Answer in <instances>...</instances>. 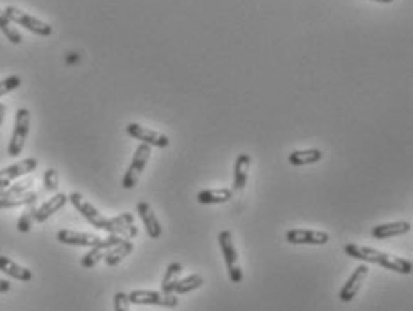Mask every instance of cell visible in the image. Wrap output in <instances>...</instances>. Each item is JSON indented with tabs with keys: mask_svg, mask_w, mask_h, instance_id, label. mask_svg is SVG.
<instances>
[{
	"mask_svg": "<svg viewBox=\"0 0 413 311\" xmlns=\"http://www.w3.org/2000/svg\"><path fill=\"white\" fill-rule=\"evenodd\" d=\"M36 201H38V191H27V194L20 195V197H13V198L0 197V210H9V208H18V206H29V204H34Z\"/></svg>",
	"mask_w": 413,
	"mask_h": 311,
	"instance_id": "cell-25",
	"label": "cell"
},
{
	"mask_svg": "<svg viewBox=\"0 0 413 311\" xmlns=\"http://www.w3.org/2000/svg\"><path fill=\"white\" fill-rule=\"evenodd\" d=\"M0 31L4 33V36L8 38L13 45L22 43V34L18 33L17 27H13V22L9 20L8 15L4 13V9H0Z\"/></svg>",
	"mask_w": 413,
	"mask_h": 311,
	"instance_id": "cell-27",
	"label": "cell"
},
{
	"mask_svg": "<svg viewBox=\"0 0 413 311\" xmlns=\"http://www.w3.org/2000/svg\"><path fill=\"white\" fill-rule=\"evenodd\" d=\"M370 2H379V4H392L393 0H370Z\"/></svg>",
	"mask_w": 413,
	"mask_h": 311,
	"instance_id": "cell-34",
	"label": "cell"
},
{
	"mask_svg": "<svg viewBox=\"0 0 413 311\" xmlns=\"http://www.w3.org/2000/svg\"><path fill=\"white\" fill-rule=\"evenodd\" d=\"M38 166V159L27 158L22 159V161L15 163V165H9L6 168L0 170V190L2 188H8L15 179H20L27 174H33Z\"/></svg>",
	"mask_w": 413,
	"mask_h": 311,
	"instance_id": "cell-10",
	"label": "cell"
},
{
	"mask_svg": "<svg viewBox=\"0 0 413 311\" xmlns=\"http://www.w3.org/2000/svg\"><path fill=\"white\" fill-rule=\"evenodd\" d=\"M0 272H4L6 275L17 279V281H31L33 279V272L15 263L13 259L6 258V256H0Z\"/></svg>",
	"mask_w": 413,
	"mask_h": 311,
	"instance_id": "cell-19",
	"label": "cell"
},
{
	"mask_svg": "<svg viewBox=\"0 0 413 311\" xmlns=\"http://www.w3.org/2000/svg\"><path fill=\"white\" fill-rule=\"evenodd\" d=\"M322 161V150L320 149H304V150H294L288 156V163L294 166H306L315 165V163Z\"/></svg>",
	"mask_w": 413,
	"mask_h": 311,
	"instance_id": "cell-20",
	"label": "cell"
},
{
	"mask_svg": "<svg viewBox=\"0 0 413 311\" xmlns=\"http://www.w3.org/2000/svg\"><path fill=\"white\" fill-rule=\"evenodd\" d=\"M11 290V283L8 279H0V294H6V291Z\"/></svg>",
	"mask_w": 413,
	"mask_h": 311,
	"instance_id": "cell-32",
	"label": "cell"
},
{
	"mask_svg": "<svg viewBox=\"0 0 413 311\" xmlns=\"http://www.w3.org/2000/svg\"><path fill=\"white\" fill-rule=\"evenodd\" d=\"M34 215H36V208H34V204H29L17 224V229L20 231V233H29V231H31L33 224L36 222V220H34Z\"/></svg>",
	"mask_w": 413,
	"mask_h": 311,
	"instance_id": "cell-28",
	"label": "cell"
},
{
	"mask_svg": "<svg viewBox=\"0 0 413 311\" xmlns=\"http://www.w3.org/2000/svg\"><path fill=\"white\" fill-rule=\"evenodd\" d=\"M203 284H204L203 275L191 274V275H188V277H184V279H177V283H175L174 287H172V294H174V295L190 294V291L198 290V288L203 287Z\"/></svg>",
	"mask_w": 413,
	"mask_h": 311,
	"instance_id": "cell-23",
	"label": "cell"
},
{
	"mask_svg": "<svg viewBox=\"0 0 413 311\" xmlns=\"http://www.w3.org/2000/svg\"><path fill=\"white\" fill-rule=\"evenodd\" d=\"M249 168H251V156L240 154L235 161V175H233V191H242L247 185Z\"/></svg>",
	"mask_w": 413,
	"mask_h": 311,
	"instance_id": "cell-17",
	"label": "cell"
},
{
	"mask_svg": "<svg viewBox=\"0 0 413 311\" xmlns=\"http://www.w3.org/2000/svg\"><path fill=\"white\" fill-rule=\"evenodd\" d=\"M104 231L110 235L122 236L124 240H133L138 236V227L134 226L133 213H122L115 219H108Z\"/></svg>",
	"mask_w": 413,
	"mask_h": 311,
	"instance_id": "cell-9",
	"label": "cell"
},
{
	"mask_svg": "<svg viewBox=\"0 0 413 311\" xmlns=\"http://www.w3.org/2000/svg\"><path fill=\"white\" fill-rule=\"evenodd\" d=\"M57 242L65 243V245H75V247H95L97 243L102 242L99 235H92V233H79V231L61 229L56 235Z\"/></svg>",
	"mask_w": 413,
	"mask_h": 311,
	"instance_id": "cell-14",
	"label": "cell"
},
{
	"mask_svg": "<svg viewBox=\"0 0 413 311\" xmlns=\"http://www.w3.org/2000/svg\"><path fill=\"white\" fill-rule=\"evenodd\" d=\"M136 213L140 215V219H142L143 226H145V231L147 235L150 236V238H159V236L163 235V227L161 224H159L158 217L154 215V211H152V208H150L149 202H138L136 206Z\"/></svg>",
	"mask_w": 413,
	"mask_h": 311,
	"instance_id": "cell-15",
	"label": "cell"
},
{
	"mask_svg": "<svg viewBox=\"0 0 413 311\" xmlns=\"http://www.w3.org/2000/svg\"><path fill=\"white\" fill-rule=\"evenodd\" d=\"M287 242L292 245H326L329 235L315 229H290L287 231Z\"/></svg>",
	"mask_w": 413,
	"mask_h": 311,
	"instance_id": "cell-11",
	"label": "cell"
},
{
	"mask_svg": "<svg viewBox=\"0 0 413 311\" xmlns=\"http://www.w3.org/2000/svg\"><path fill=\"white\" fill-rule=\"evenodd\" d=\"M412 231V224L410 222H390V224H381L372 229V236L376 240H386L393 238V236L406 235Z\"/></svg>",
	"mask_w": 413,
	"mask_h": 311,
	"instance_id": "cell-18",
	"label": "cell"
},
{
	"mask_svg": "<svg viewBox=\"0 0 413 311\" xmlns=\"http://www.w3.org/2000/svg\"><path fill=\"white\" fill-rule=\"evenodd\" d=\"M233 198V190L229 188H210V190H203L197 194V201L201 204H224Z\"/></svg>",
	"mask_w": 413,
	"mask_h": 311,
	"instance_id": "cell-21",
	"label": "cell"
},
{
	"mask_svg": "<svg viewBox=\"0 0 413 311\" xmlns=\"http://www.w3.org/2000/svg\"><path fill=\"white\" fill-rule=\"evenodd\" d=\"M129 297L124 291H118L115 294V311H129Z\"/></svg>",
	"mask_w": 413,
	"mask_h": 311,
	"instance_id": "cell-31",
	"label": "cell"
},
{
	"mask_svg": "<svg viewBox=\"0 0 413 311\" xmlns=\"http://www.w3.org/2000/svg\"><path fill=\"white\" fill-rule=\"evenodd\" d=\"M122 242H124V238H122V236H117V235H110L108 238H102V242L97 243L95 247H92V251H89L88 254L81 259V267L94 268L95 265L101 261V259L106 258V254H108V252H110L113 247H117L118 243H122Z\"/></svg>",
	"mask_w": 413,
	"mask_h": 311,
	"instance_id": "cell-13",
	"label": "cell"
},
{
	"mask_svg": "<svg viewBox=\"0 0 413 311\" xmlns=\"http://www.w3.org/2000/svg\"><path fill=\"white\" fill-rule=\"evenodd\" d=\"M219 245H220V251H222L224 261H226V267H227V274H229L231 283L240 284L243 281V270L242 267H240L238 252H236L235 243H233L231 231H222V233H220Z\"/></svg>",
	"mask_w": 413,
	"mask_h": 311,
	"instance_id": "cell-2",
	"label": "cell"
},
{
	"mask_svg": "<svg viewBox=\"0 0 413 311\" xmlns=\"http://www.w3.org/2000/svg\"><path fill=\"white\" fill-rule=\"evenodd\" d=\"M344 252L349 258L358 259L363 263H372V265H381V267L389 268V270L399 272V274L410 275L413 272V265L410 259L399 258V256H392L389 252L377 251L372 247H363L358 243H347L344 247Z\"/></svg>",
	"mask_w": 413,
	"mask_h": 311,
	"instance_id": "cell-1",
	"label": "cell"
},
{
	"mask_svg": "<svg viewBox=\"0 0 413 311\" xmlns=\"http://www.w3.org/2000/svg\"><path fill=\"white\" fill-rule=\"evenodd\" d=\"M68 201L72 202V206L75 208V210H78L79 213H81L89 224H92V226L97 227V229H102V231L106 229L108 219H106V217H102L101 211H99L94 204H89V202L86 201V198L82 197L79 191H72V194L68 195Z\"/></svg>",
	"mask_w": 413,
	"mask_h": 311,
	"instance_id": "cell-7",
	"label": "cell"
},
{
	"mask_svg": "<svg viewBox=\"0 0 413 311\" xmlns=\"http://www.w3.org/2000/svg\"><path fill=\"white\" fill-rule=\"evenodd\" d=\"M131 304H140V306H161V308H175L179 304V297L174 294H165V291L152 290H133L127 294Z\"/></svg>",
	"mask_w": 413,
	"mask_h": 311,
	"instance_id": "cell-3",
	"label": "cell"
},
{
	"mask_svg": "<svg viewBox=\"0 0 413 311\" xmlns=\"http://www.w3.org/2000/svg\"><path fill=\"white\" fill-rule=\"evenodd\" d=\"M126 131L131 138H136L138 142L145 143V145H149V147L166 149V147L171 145V140H168V136H165V134L158 133V131H154V129H149V127L140 126V124H134V122L126 127Z\"/></svg>",
	"mask_w": 413,
	"mask_h": 311,
	"instance_id": "cell-8",
	"label": "cell"
},
{
	"mask_svg": "<svg viewBox=\"0 0 413 311\" xmlns=\"http://www.w3.org/2000/svg\"><path fill=\"white\" fill-rule=\"evenodd\" d=\"M29 127H31V113L25 108H20L15 117V129L11 134V142L8 145V154L11 158L20 156L22 150L25 147V140H27Z\"/></svg>",
	"mask_w": 413,
	"mask_h": 311,
	"instance_id": "cell-4",
	"label": "cell"
},
{
	"mask_svg": "<svg viewBox=\"0 0 413 311\" xmlns=\"http://www.w3.org/2000/svg\"><path fill=\"white\" fill-rule=\"evenodd\" d=\"M66 202H68V195L65 194H56L54 197H50L49 201L45 202V204H41L40 208L36 210V215H34V220H36L38 224L45 222L47 219H50L54 213H57V211L61 210V208L65 206Z\"/></svg>",
	"mask_w": 413,
	"mask_h": 311,
	"instance_id": "cell-16",
	"label": "cell"
},
{
	"mask_svg": "<svg viewBox=\"0 0 413 311\" xmlns=\"http://www.w3.org/2000/svg\"><path fill=\"white\" fill-rule=\"evenodd\" d=\"M134 251V243L131 240H124L122 243H118L117 247H113L108 254H106L104 261L108 267H117L122 259H126L131 252Z\"/></svg>",
	"mask_w": 413,
	"mask_h": 311,
	"instance_id": "cell-22",
	"label": "cell"
},
{
	"mask_svg": "<svg viewBox=\"0 0 413 311\" xmlns=\"http://www.w3.org/2000/svg\"><path fill=\"white\" fill-rule=\"evenodd\" d=\"M33 185H34V179L27 178V179H24V181H18L17 185H9L8 188H2V190H0V197H2V198L20 197V195L31 191Z\"/></svg>",
	"mask_w": 413,
	"mask_h": 311,
	"instance_id": "cell-24",
	"label": "cell"
},
{
	"mask_svg": "<svg viewBox=\"0 0 413 311\" xmlns=\"http://www.w3.org/2000/svg\"><path fill=\"white\" fill-rule=\"evenodd\" d=\"M43 186L47 191H56L57 186H59V175L54 168H47L43 175Z\"/></svg>",
	"mask_w": 413,
	"mask_h": 311,
	"instance_id": "cell-30",
	"label": "cell"
},
{
	"mask_svg": "<svg viewBox=\"0 0 413 311\" xmlns=\"http://www.w3.org/2000/svg\"><path fill=\"white\" fill-rule=\"evenodd\" d=\"M4 117H6V106L0 102V127H2V122H4Z\"/></svg>",
	"mask_w": 413,
	"mask_h": 311,
	"instance_id": "cell-33",
	"label": "cell"
},
{
	"mask_svg": "<svg viewBox=\"0 0 413 311\" xmlns=\"http://www.w3.org/2000/svg\"><path fill=\"white\" fill-rule=\"evenodd\" d=\"M181 272H182L181 263H171L168 268L165 270V275H163L161 279V291H165V294H172V287L177 283Z\"/></svg>",
	"mask_w": 413,
	"mask_h": 311,
	"instance_id": "cell-26",
	"label": "cell"
},
{
	"mask_svg": "<svg viewBox=\"0 0 413 311\" xmlns=\"http://www.w3.org/2000/svg\"><path fill=\"white\" fill-rule=\"evenodd\" d=\"M149 158H150V147L145 145V143H140V145L136 147V150H134L133 161H131L126 175H124V179H122V188L133 190L134 186L138 185V181H140V175H142Z\"/></svg>",
	"mask_w": 413,
	"mask_h": 311,
	"instance_id": "cell-5",
	"label": "cell"
},
{
	"mask_svg": "<svg viewBox=\"0 0 413 311\" xmlns=\"http://www.w3.org/2000/svg\"><path fill=\"white\" fill-rule=\"evenodd\" d=\"M4 13L8 15L9 20L22 25V27H25L27 31H31V33L38 34V36H50V34H52V27H50L49 24H45V22L31 17L29 13H24L22 9L15 8V6H8V8L4 9Z\"/></svg>",
	"mask_w": 413,
	"mask_h": 311,
	"instance_id": "cell-6",
	"label": "cell"
},
{
	"mask_svg": "<svg viewBox=\"0 0 413 311\" xmlns=\"http://www.w3.org/2000/svg\"><path fill=\"white\" fill-rule=\"evenodd\" d=\"M22 85V79L18 75H9L0 81V97H4L6 93H11Z\"/></svg>",
	"mask_w": 413,
	"mask_h": 311,
	"instance_id": "cell-29",
	"label": "cell"
},
{
	"mask_svg": "<svg viewBox=\"0 0 413 311\" xmlns=\"http://www.w3.org/2000/svg\"><path fill=\"white\" fill-rule=\"evenodd\" d=\"M367 275H369V267H367L365 263H361L360 267L354 268V272L351 274V277L345 281V284L342 287L340 294H338V299H340L342 303H351V301H353L354 297L358 295V291L361 290V284L365 283Z\"/></svg>",
	"mask_w": 413,
	"mask_h": 311,
	"instance_id": "cell-12",
	"label": "cell"
}]
</instances>
